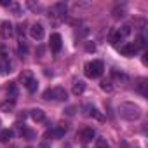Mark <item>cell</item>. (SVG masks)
<instances>
[{
    "label": "cell",
    "mask_w": 148,
    "mask_h": 148,
    "mask_svg": "<svg viewBox=\"0 0 148 148\" xmlns=\"http://www.w3.org/2000/svg\"><path fill=\"white\" fill-rule=\"evenodd\" d=\"M0 5H4V7H9L11 5V0L7 2V0H2V2H0Z\"/></svg>",
    "instance_id": "31"
},
{
    "label": "cell",
    "mask_w": 148,
    "mask_h": 148,
    "mask_svg": "<svg viewBox=\"0 0 148 148\" xmlns=\"http://www.w3.org/2000/svg\"><path fill=\"white\" fill-rule=\"evenodd\" d=\"M30 117H32L35 122H42V120L45 119V113H44L40 108H33V110H30Z\"/></svg>",
    "instance_id": "15"
},
{
    "label": "cell",
    "mask_w": 148,
    "mask_h": 148,
    "mask_svg": "<svg viewBox=\"0 0 148 148\" xmlns=\"http://www.w3.org/2000/svg\"><path fill=\"white\" fill-rule=\"evenodd\" d=\"M96 148H108V143H106V139H103V138L96 139Z\"/></svg>",
    "instance_id": "26"
},
{
    "label": "cell",
    "mask_w": 148,
    "mask_h": 148,
    "mask_svg": "<svg viewBox=\"0 0 148 148\" xmlns=\"http://www.w3.org/2000/svg\"><path fill=\"white\" fill-rule=\"evenodd\" d=\"M21 134H25V136H26V138H30V139L33 138V132H32V131H28V129H25V127H23V131H21Z\"/></svg>",
    "instance_id": "29"
},
{
    "label": "cell",
    "mask_w": 148,
    "mask_h": 148,
    "mask_svg": "<svg viewBox=\"0 0 148 148\" xmlns=\"http://www.w3.org/2000/svg\"><path fill=\"white\" fill-rule=\"evenodd\" d=\"M12 136H14V131H12V129H4V131H0V141H2V143L12 139Z\"/></svg>",
    "instance_id": "18"
},
{
    "label": "cell",
    "mask_w": 148,
    "mask_h": 148,
    "mask_svg": "<svg viewBox=\"0 0 148 148\" xmlns=\"http://www.w3.org/2000/svg\"><path fill=\"white\" fill-rule=\"evenodd\" d=\"M117 112H119V115H120L124 120H129V122L139 120V119H141V115H143L141 108H139L138 105H134V103H129V101L120 103V105L117 106Z\"/></svg>",
    "instance_id": "1"
},
{
    "label": "cell",
    "mask_w": 148,
    "mask_h": 148,
    "mask_svg": "<svg viewBox=\"0 0 148 148\" xmlns=\"http://www.w3.org/2000/svg\"><path fill=\"white\" fill-rule=\"evenodd\" d=\"M132 44L138 47V51H139V49H143V47H145V37H143V35H139V37L136 38V42H132Z\"/></svg>",
    "instance_id": "24"
},
{
    "label": "cell",
    "mask_w": 148,
    "mask_h": 148,
    "mask_svg": "<svg viewBox=\"0 0 148 148\" xmlns=\"http://www.w3.org/2000/svg\"><path fill=\"white\" fill-rule=\"evenodd\" d=\"M73 94H75V96H79V94H82L84 91H86V82L84 80H77L75 84H73Z\"/></svg>",
    "instance_id": "16"
},
{
    "label": "cell",
    "mask_w": 148,
    "mask_h": 148,
    "mask_svg": "<svg viewBox=\"0 0 148 148\" xmlns=\"http://www.w3.org/2000/svg\"><path fill=\"white\" fill-rule=\"evenodd\" d=\"M112 14H113V18L115 19H120V18H124L125 14H127V7H125V4H117L115 7H113V11H112Z\"/></svg>",
    "instance_id": "14"
},
{
    "label": "cell",
    "mask_w": 148,
    "mask_h": 148,
    "mask_svg": "<svg viewBox=\"0 0 148 148\" xmlns=\"http://www.w3.org/2000/svg\"><path fill=\"white\" fill-rule=\"evenodd\" d=\"M30 35L33 40H42L44 38V26L40 23H33L30 26Z\"/></svg>",
    "instance_id": "10"
},
{
    "label": "cell",
    "mask_w": 148,
    "mask_h": 148,
    "mask_svg": "<svg viewBox=\"0 0 148 148\" xmlns=\"http://www.w3.org/2000/svg\"><path fill=\"white\" fill-rule=\"evenodd\" d=\"M14 35V26H12V23L11 21H4L2 25H0V37H2L4 40H7V38H11Z\"/></svg>",
    "instance_id": "6"
},
{
    "label": "cell",
    "mask_w": 148,
    "mask_h": 148,
    "mask_svg": "<svg viewBox=\"0 0 148 148\" xmlns=\"http://www.w3.org/2000/svg\"><path fill=\"white\" fill-rule=\"evenodd\" d=\"M28 148H32V146H28Z\"/></svg>",
    "instance_id": "32"
},
{
    "label": "cell",
    "mask_w": 148,
    "mask_h": 148,
    "mask_svg": "<svg viewBox=\"0 0 148 148\" xmlns=\"http://www.w3.org/2000/svg\"><path fill=\"white\" fill-rule=\"evenodd\" d=\"M75 110H77L75 106H70V108L66 110V113H68V115H73V113H75Z\"/></svg>",
    "instance_id": "30"
},
{
    "label": "cell",
    "mask_w": 148,
    "mask_h": 148,
    "mask_svg": "<svg viewBox=\"0 0 148 148\" xmlns=\"http://www.w3.org/2000/svg\"><path fill=\"white\" fill-rule=\"evenodd\" d=\"M138 52V47L131 42V44H124V45H120V54L122 56H127V58H131V56H134Z\"/></svg>",
    "instance_id": "13"
},
{
    "label": "cell",
    "mask_w": 148,
    "mask_h": 148,
    "mask_svg": "<svg viewBox=\"0 0 148 148\" xmlns=\"http://www.w3.org/2000/svg\"><path fill=\"white\" fill-rule=\"evenodd\" d=\"M94 136H96V131H94L92 127H84V129L79 132V139H80L82 143H89V141H92Z\"/></svg>",
    "instance_id": "8"
},
{
    "label": "cell",
    "mask_w": 148,
    "mask_h": 148,
    "mask_svg": "<svg viewBox=\"0 0 148 148\" xmlns=\"http://www.w3.org/2000/svg\"><path fill=\"white\" fill-rule=\"evenodd\" d=\"M134 89L141 94V96H148V79H145V77H141V79H138L136 80V84H134Z\"/></svg>",
    "instance_id": "11"
},
{
    "label": "cell",
    "mask_w": 148,
    "mask_h": 148,
    "mask_svg": "<svg viewBox=\"0 0 148 148\" xmlns=\"http://www.w3.org/2000/svg\"><path fill=\"white\" fill-rule=\"evenodd\" d=\"M66 11H68V5H66L64 2H58V4H54V5L51 7L52 16H58V18H64Z\"/></svg>",
    "instance_id": "12"
},
{
    "label": "cell",
    "mask_w": 148,
    "mask_h": 148,
    "mask_svg": "<svg viewBox=\"0 0 148 148\" xmlns=\"http://www.w3.org/2000/svg\"><path fill=\"white\" fill-rule=\"evenodd\" d=\"M44 99L47 101H66L68 99V92L64 87H52V89H47L44 92Z\"/></svg>",
    "instance_id": "2"
},
{
    "label": "cell",
    "mask_w": 148,
    "mask_h": 148,
    "mask_svg": "<svg viewBox=\"0 0 148 148\" xmlns=\"http://www.w3.org/2000/svg\"><path fill=\"white\" fill-rule=\"evenodd\" d=\"M12 71V61L9 59V56L0 58V75H9Z\"/></svg>",
    "instance_id": "9"
},
{
    "label": "cell",
    "mask_w": 148,
    "mask_h": 148,
    "mask_svg": "<svg viewBox=\"0 0 148 148\" xmlns=\"http://www.w3.org/2000/svg\"><path fill=\"white\" fill-rule=\"evenodd\" d=\"M112 77L117 79V80H122V82H127V80H129V77L125 75V73H122V71H119V70H112Z\"/></svg>",
    "instance_id": "19"
},
{
    "label": "cell",
    "mask_w": 148,
    "mask_h": 148,
    "mask_svg": "<svg viewBox=\"0 0 148 148\" xmlns=\"http://www.w3.org/2000/svg\"><path fill=\"white\" fill-rule=\"evenodd\" d=\"M99 86H101V89L106 91V92H112V91H113V86H112V80H110V79H103V80L99 82Z\"/></svg>",
    "instance_id": "20"
},
{
    "label": "cell",
    "mask_w": 148,
    "mask_h": 148,
    "mask_svg": "<svg viewBox=\"0 0 148 148\" xmlns=\"http://www.w3.org/2000/svg\"><path fill=\"white\" fill-rule=\"evenodd\" d=\"M103 70H105L103 61L96 59V61H91V63L86 64V75H87L89 79H98V77L103 75Z\"/></svg>",
    "instance_id": "3"
},
{
    "label": "cell",
    "mask_w": 148,
    "mask_h": 148,
    "mask_svg": "<svg viewBox=\"0 0 148 148\" xmlns=\"http://www.w3.org/2000/svg\"><path fill=\"white\" fill-rule=\"evenodd\" d=\"M66 131H68V127H66V125H58L56 129H52L51 132H47V136L51 134V136H54V138H61Z\"/></svg>",
    "instance_id": "17"
},
{
    "label": "cell",
    "mask_w": 148,
    "mask_h": 148,
    "mask_svg": "<svg viewBox=\"0 0 148 148\" xmlns=\"http://www.w3.org/2000/svg\"><path fill=\"white\" fill-rule=\"evenodd\" d=\"M14 108V101L12 99H7V101H4L2 105H0V110H2V112H11Z\"/></svg>",
    "instance_id": "22"
},
{
    "label": "cell",
    "mask_w": 148,
    "mask_h": 148,
    "mask_svg": "<svg viewBox=\"0 0 148 148\" xmlns=\"http://www.w3.org/2000/svg\"><path fill=\"white\" fill-rule=\"evenodd\" d=\"M86 51H87V52H94V51H96V45H94L92 42H86Z\"/></svg>",
    "instance_id": "27"
},
{
    "label": "cell",
    "mask_w": 148,
    "mask_h": 148,
    "mask_svg": "<svg viewBox=\"0 0 148 148\" xmlns=\"http://www.w3.org/2000/svg\"><path fill=\"white\" fill-rule=\"evenodd\" d=\"M0 124H2V122H0Z\"/></svg>",
    "instance_id": "33"
},
{
    "label": "cell",
    "mask_w": 148,
    "mask_h": 148,
    "mask_svg": "<svg viewBox=\"0 0 148 148\" xmlns=\"http://www.w3.org/2000/svg\"><path fill=\"white\" fill-rule=\"evenodd\" d=\"M87 33H89V30H87V28H82L80 32H77V38H82V37H86Z\"/></svg>",
    "instance_id": "28"
},
{
    "label": "cell",
    "mask_w": 148,
    "mask_h": 148,
    "mask_svg": "<svg viewBox=\"0 0 148 148\" xmlns=\"http://www.w3.org/2000/svg\"><path fill=\"white\" fill-rule=\"evenodd\" d=\"M9 11H12L14 16H21V7H19V4H16V2H11Z\"/></svg>",
    "instance_id": "23"
},
{
    "label": "cell",
    "mask_w": 148,
    "mask_h": 148,
    "mask_svg": "<svg viewBox=\"0 0 148 148\" xmlns=\"http://www.w3.org/2000/svg\"><path fill=\"white\" fill-rule=\"evenodd\" d=\"M131 33V26H120L119 30H115L112 33V44H119V42H124Z\"/></svg>",
    "instance_id": "5"
},
{
    "label": "cell",
    "mask_w": 148,
    "mask_h": 148,
    "mask_svg": "<svg viewBox=\"0 0 148 148\" xmlns=\"http://www.w3.org/2000/svg\"><path fill=\"white\" fill-rule=\"evenodd\" d=\"M61 45H63L61 35H59V33H52L51 38H49V47H51V51H52L54 54H58V52L61 51Z\"/></svg>",
    "instance_id": "7"
},
{
    "label": "cell",
    "mask_w": 148,
    "mask_h": 148,
    "mask_svg": "<svg viewBox=\"0 0 148 148\" xmlns=\"http://www.w3.org/2000/svg\"><path fill=\"white\" fill-rule=\"evenodd\" d=\"M21 82H23V86H25L30 92H35L37 87H38V82L33 79L32 71H23V73H21Z\"/></svg>",
    "instance_id": "4"
},
{
    "label": "cell",
    "mask_w": 148,
    "mask_h": 148,
    "mask_svg": "<svg viewBox=\"0 0 148 148\" xmlns=\"http://www.w3.org/2000/svg\"><path fill=\"white\" fill-rule=\"evenodd\" d=\"M28 7L33 9V11H37V12H42V11H44V7H42L40 4H33V2H28Z\"/></svg>",
    "instance_id": "25"
},
{
    "label": "cell",
    "mask_w": 148,
    "mask_h": 148,
    "mask_svg": "<svg viewBox=\"0 0 148 148\" xmlns=\"http://www.w3.org/2000/svg\"><path fill=\"white\" fill-rule=\"evenodd\" d=\"M26 52H28V45H26V42H25V40H19V45H18V54L23 58V56H26Z\"/></svg>",
    "instance_id": "21"
}]
</instances>
